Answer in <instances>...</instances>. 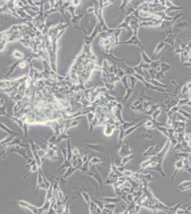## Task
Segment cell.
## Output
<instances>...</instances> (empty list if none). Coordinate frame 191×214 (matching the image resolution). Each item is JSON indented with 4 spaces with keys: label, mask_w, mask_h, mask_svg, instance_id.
<instances>
[{
    "label": "cell",
    "mask_w": 191,
    "mask_h": 214,
    "mask_svg": "<svg viewBox=\"0 0 191 214\" xmlns=\"http://www.w3.org/2000/svg\"><path fill=\"white\" fill-rule=\"evenodd\" d=\"M162 61L161 59H158V60L156 61H153V62L151 63V64L150 65L151 66V69H156V68L161 64Z\"/></svg>",
    "instance_id": "47"
},
{
    "label": "cell",
    "mask_w": 191,
    "mask_h": 214,
    "mask_svg": "<svg viewBox=\"0 0 191 214\" xmlns=\"http://www.w3.org/2000/svg\"><path fill=\"white\" fill-rule=\"evenodd\" d=\"M51 183L47 180V178L45 177L43 174L42 169H39L38 177H37V191L39 189H43L47 191L51 187Z\"/></svg>",
    "instance_id": "5"
},
{
    "label": "cell",
    "mask_w": 191,
    "mask_h": 214,
    "mask_svg": "<svg viewBox=\"0 0 191 214\" xmlns=\"http://www.w3.org/2000/svg\"><path fill=\"white\" fill-rule=\"evenodd\" d=\"M181 56V63L182 64H184L185 63H188L189 59L190 58V54L188 53V51H185V50H183L182 53L180 54Z\"/></svg>",
    "instance_id": "31"
},
{
    "label": "cell",
    "mask_w": 191,
    "mask_h": 214,
    "mask_svg": "<svg viewBox=\"0 0 191 214\" xmlns=\"http://www.w3.org/2000/svg\"><path fill=\"white\" fill-rule=\"evenodd\" d=\"M117 128V126L115 125V124H108L107 126H106V128H105L104 130V133L105 135L107 136H111L113 134L114 130L116 129V128Z\"/></svg>",
    "instance_id": "29"
},
{
    "label": "cell",
    "mask_w": 191,
    "mask_h": 214,
    "mask_svg": "<svg viewBox=\"0 0 191 214\" xmlns=\"http://www.w3.org/2000/svg\"><path fill=\"white\" fill-rule=\"evenodd\" d=\"M87 147L93 151H96L97 152H103V153H105L106 151V147L103 144H87Z\"/></svg>",
    "instance_id": "25"
},
{
    "label": "cell",
    "mask_w": 191,
    "mask_h": 214,
    "mask_svg": "<svg viewBox=\"0 0 191 214\" xmlns=\"http://www.w3.org/2000/svg\"><path fill=\"white\" fill-rule=\"evenodd\" d=\"M104 159H101L98 157H93L91 160H89V168L90 167L93 166H95L97 163H100L104 161Z\"/></svg>",
    "instance_id": "40"
},
{
    "label": "cell",
    "mask_w": 191,
    "mask_h": 214,
    "mask_svg": "<svg viewBox=\"0 0 191 214\" xmlns=\"http://www.w3.org/2000/svg\"><path fill=\"white\" fill-rule=\"evenodd\" d=\"M181 205H182V203L181 202L178 203L175 206H172V207H169L168 210L166 212V213L167 214H176L177 210L179 208H181Z\"/></svg>",
    "instance_id": "38"
},
{
    "label": "cell",
    "mask_w": 191,
    "mask_h": 214,
    "mask_svg": "<svg viewBox=\"0 0 191 214\" xmlns=\"http://www.w3.org/2000/svg\"><path fill=\"white\" fill-rule=\"evenodd\" d=\"M160 149H161V148H160L158 145H156V146H151L143 152V155L144 156H147V157H152V156L156 155V154L160 151Z\"/></svg>",
    "instance_id": "15"
},
{
    "label": "cell",
    "mask_w": 191,
    "mask_h": 214,
    "mask_svg": "<svg viewBox=\"0 0 191 214\" xmlns=\"http://www.w3.org/2000/svg\"><path fill=\"white\" fill-rule=\"evenodd\" d=\"M191 27V24L189 23V22H179V23L176 24V25H174L173 29H172V31H174V32L178 33L179 31L183 30V29H186V28H188Z\"/></svg>",
    "instance_id": "19"
},
{
    "label": "cell",
    "mask_w": 191,
    "mask_h": 214,
    "mask_svg": "<svg viewBox=\"0 0 191 214\" xmlns=\"http://www.w3.org/2000/svg\"><path fill=\"white\" fill-rule=\"evenodd\" d=\"M178 36V33L174 32V31H170V33L167 35L166 38L163 40V42L166 43V44H168L170 45H171L172 46H175V40H176Z\"/></svg>",
    "instance_id": "18"
},
{
    "label": "cell",
    "mask_w": 191,
    "mask_h": 214,
    "mask_svg": "<svg viewBox=\"0 0 191 214\" xmlns=\"http://www.w3.org/2000/svg\"><path fill=\"white\" fill-rule=\"evenodd\" d=\"M121 4L120 5L119 7V8H118V10H123L124 11V9H125L126 8V7L128 6V4H130V3L131 2V1H129V0H123L122 1H121Z\"/></svg>",
    "instance_id": "42"
},
{
    "label": "cell",
    "mask_w": 191,
    "mask_h": 214,
    "mask_svg": "<svg viewBox=\"0 0 191 214\" xmlns=\"http://www.w3.org/2000/svg\"><path fill=\"white\" fill-rule=\"evenodd\" d=\"M17 204L21 207L25 208L29 210L30 211L32 212L33 214H45L46 213H47L48 209L50 208V204H51V202H44V204L41 207H37V206L31 205V204L28 203L25 201H18Z\"/></svg>",
    "instance_id": "3"
},
{
    "label": "cell",
    "mask_w": 191,
    "mask_h": 214,
    "mask_svg": "<svg viewBox=\"0 0 191 214\" xmlns=\"http://www.w3.org/2000/svg\"><path fill=\"white\" fill-rule=\"evenodd\" d=\"M62 214H69V206L68 203H67V204L66 206V208H65L64 211H63Z\"/></svg>",
    "instance_id": "51"
},
{
    "label": "cell",
    "mask_w": 191,
    "mask_h": 214,
    "mask_svg": "<svg viewBox=\"0 0 191 214\" xmlns=\"http://www.w3.org/2000/svg\"><path fill=\"white\" fill-rule=\"evenodd\" d=\"M121 198L119 196L116 197H102L100 198L104 204H119V203L121 201Z\"/></svg>",
    "instance_id": "22"
},
{
    "label": "cell",
    "mask_w": 191,
    "mask_h": 214,
    "mask_svg": "<svg viewBox=\"0 0 191 214\" xmlns=\"http://www.w3.org/2000/svg\"><path fill=\"white\" fill-rule=\"evenodd\" d=\"M174 155L181 157V159H189L191 154L188 153H185V152H178V153L174 154Z\"/></svg>",
    "instance_id": "44"
},
{
    "label": "cell",
    "mask_w": 191,
    "mask_h": 214,
    "mask_svg": "<svg viewBox=\"0 0 191 214\" xmlns=\"http://www.w3.org/2000/svg\"><path fill=\"white\" fill-rule=\"evenodd\" d=\"M155 161V156H152V157H150L149 159H148L147 160H145V161H144L140 163V171H143V170H145V169H146L148 168V167L151 166L152 163Z\"/></svg>",
    "instance_id": "24"
},
{
    "label": "cell",
    "mask_w": 191,
    "mask_h": 214,
    "mask_svg": "<svg viewBox=\"0 0 191 214\" xmlns=\"http://www.w3.org/2000/svg\"><path fill=\"white\" fill-rule=\"evenodd\" d=\"M142 189H143V193L144 194L146 195L147 198L149 199V201L153 204V205L155 206L156 208L157 211H162L164 212H166L168 210V206L165 205L164 204L159 201L158 198H156L153 194L151 189H150L148 186H143L142 185Z\"/></svg>",
    "instance_id": "2"
},
{
    "label": "cell",
    "mask_w": 191,
    "mask_h": 214,
    "mask_svg": "<svg viewBox=\"0 0 191 214\" xmlns=\"http://www.w3.org/2000/svg\"><path fill=\"white\" fill-rule=\"evenodd\" d=\"M153 133H154V130L153 129H146L141 133V136L145 139L151 140L153 139V135H154Z\"/></svg>",
    "instance_id": "35"
},
{
    "label": "cell",
    "mask_w": 191,
    "mask_h": 214,
    "mask_svg": "<svg viewBox=\"0 0 191 214\" xmlns=\"http://www.w3.org/2000/svg\"><path fill=\"white\" fill-rule=\"evenodd\" d=\"M39 166H37V164L36 163V164H34V166H31V169H30V171H29V172L28 173V174L27 175H25V176H24V179H25L26 178L28 177V176H30L31 175V174H32V173H34V172H36V171H39Z\"/></svg>",
    "instance_id": "43"
},
{
    "label": "cell",
    "mask_w": 191,
    "mask_h": 214,
    "mask_svg": "<svg viewBox=\"0 0 191 214\" xmlns=\"http://www.w3.org/2000/svg\"><path fill=\"white\" fill-rule=\"evenodd\" d=\"M183 160V170H185L189 174H191V166L189 161V159H182Z\"/></svg>",
    "instance_id": "37"
},
{
    "label": "cell",
    "mask_w": 191,
    "mask_h": 214,
    "mask_svg": "<svg viewBox=\"0 0 191 214\" xmlns=\"http://www.w3.org/2000/svg\"><path fill=\"white\" fill-rule=\"evenodd\" d=\"M164 7L166 8L165 13H166V14H168V12H172V11H179L183 10V7L175 6L171 1H169V0H166V1H165Z\"/></svg>",
    "instance_id": "14"
},
{
    "label": "cell",
    "mask_w": 191,
    "mask_h": 214,
    "mask_svg": "<svg viewBox=\"0 0 191 214\" xmlns=\"http://www.w3.org/2000/svg\"><path fill=\"white\" fill-rule=\"evenodd\" d=\"M128 77L129 78H130V81H131V89H134L135 85H136V82H137V81H138V79H136V77H134V76H132V75L128 76Z\"/></svg>",
    "instance_id": "48"
},
{
    "label": "cell",
    "mask_w": 191,
    "mask_h": 214,
    "mask_svg": "<svg viewBox=\"0 0 191 214\" xmlns=\"http://www.w3.org/2000/svg\"><path fill=\"white\" fill-rule=\"evenodd\" d=\"M140 54H141V57H142V61H143L144 63H145V64L151 65V63L153 62L152 59L150 58L146 54V53H145L144 49H140Z\"/></svg>",
    "instance_id": "32"
},
{
    "label": "cell",
    "mask_w": 191,
    "mask_h": 214,
    "mask_svg": "<svg viewBox=\"0 0 191 214\" xmlns=\"http://www.w3.org/2000/svg\"><path fill=\"white\" fill-rule=\"evenodd\" d=\"M183 15H185V14H183V13H181V14H178V16L175 19L172 20V21H166V20H163L161 25H160V27H159V29H162V30H166V29H169L170 31H172V29H173V27L174 25H175V23L176 22V21L178 19L181 17V16H182Z\"/></svg>",
    "instance_id": "10"
},
{
    "label": "cell",
    "mask_w": 191,
    "mask_h": 214,
    "mask_svg": "<svg viewBox=\"0 0 191 214\" xmlns=\"http://www.w3.org/2000/svg\"><path fill=\"white\" fill-rule=\"evenodd\" d=\"M178 113H181L182 116H183L185 117V118H186L187 119L191 121V114L190 113H189L188 112H187V111H185L184 110H182L181 109H180L178 111Z\"/></svg>",
    "instance_id": "46"
},
{
    "label": "cell",
    "mask_w": 191,
    "mask_h": 214,
    "mask_svg": "<svg viewBox=\"0 0 191 214\" xmlns=\"http://www.w3.org/2000/svg\"><path fill=\"white\" fill-rule=\"evenodd\" d=\"M163 104H151L150 107L148 108V109L145 110V111L144 113H145V114L149 115V116H151L152 115V113L154 112L155 110H157V109H159V108H161L163 107Z\"/></svg>",
    "instance_id": "28"
},
{
    "label": "cell",
    "mask_w": 191,
    "mask_h": 214,
    "mask_svg": "<svg viewBox=\"0 0 191 214\" xmlns=\"http://www.w3.org/2000/svg\"><path fill=\"white\" fill-rule=\"evenodd\" d=\"M184 141L185 142H187L188 144H190L191 142V133H185L184 138H183Z\"/></svg>",
    "instance_id": "50"
},
{
    "label": "cell",
    "mask_w": 191,
    "mask_h": 214,
    "mask_svg": "<svg viewBox=\"0 0 191 214\" xmlns=\"http://www.w3.org/2000/svg\"><path fill=\"white\" fill-rule=\"evenodd\" d=\"M181 170H183V160L182 159H178V161H175V171H174L173 174L171 176V183H173L174 180H175V177H176L178 173Z\"/></svg>",
    "instance_id": "17"
},
{
    "label": "cell",
    "mask_w": 191,
    "mask_h": 214,
    "mask_svg": "<svg viewBox=\"0 0 191 214\" xmlns=\"http://www.w3.org/2000/svg\"><path fill=\"white\" fill-rule=\"evenodd\" d=\"M145 87H143V89H142V91L140 92V94L138 95V96L137 97V98L136 99V101H135L134 103L132 104L131 107H137V106L139 105V104L143 103V102L144 101H145V100L152 99V98H151V97H148V96H145Z\"/></svg>",
    "instance_id": "13"
},
{
    "label": "cell",
    "mask_w": 191,
    "mask_h": 214,
    "mask_svg": "<svg viewBox=\"0 0 191 214\" xmlns=\"http://www.w3.org/2000/svg\"><path fill=\"white\" fill-rule=\"evenodd\" d=\"M191 189V180H185L184 181L181 182L178 186V191L183 192V191H188Z\"/></svg>",
    "instance_id": "20"
},
{
    "label": "cell",
    "mask_w": 191,
    "mask_h": 214,
    "mask_svg": "<svg viewBox=\"0 0 191 214\" xmlns=\"http://www.w3.org/2000/svg\"><path fill=\"white\" fill-rule=\"evenodd\" d=\"M121 82L123 84V85L124 86V87L125 89V94L124 97L122 98L123 101L125 102L129 98L131 97V94H133V92H134V89H131V87L130 85L128 84V76L127 75H125L123 78H121Z\"/></svg>",
    "instance_id": "8"
},
{
    "label": "cell",
    "mask_w": 191,
    "mask_h": 214,
    "mask_svg": "<svg viewBox=\"0 0 191 214\" xmlns=\"http://www.w3.org/2000/svg\"><path fill=\"white\" fill-rule=\"evenodd\" d=\"M145 80L148 81V82L151 84L157 87H160V88H163V89H166L167 88L168 86L166 84H162L161 82H160V81H158V80L155 79H145Z\"/></svg>",
    "instance_id": "30"
},
{
    "label": "cell",
    "mask_w": 191,
    "mask_h": 214,
    "mask_svg": "<svg viewBox=\"0 0 191 214\" xmlns=\"http://www.w3.org/2000/svg\"><path fill=\"white\" fill-rule=\"evenodd\" d=\"M89 206L90 214H101L102 210L93 201L91 202Z\"/></svg>",
    "instance_id": "27"
},
{
    "label": "cell",
    "mask_w": 191,
    "mask_h": 214,
    "mask_svg": "<svg viewBox=\"0 0 191 214\" xmlns=\"http://www.w3.org/2000/svg\"><path fill=\"white\" fill-rule=\"evenodd\" d=\"M81 194L82 197H83V198H84V201H86V203H87L88 205L89 206L90 204H91V203L92 202V201H91V196H90L89 193H87V191H82L81 192Z\"/></svg>",
    "instance_id": "39"
},
{
    "label": "cell",
    "mask_w": 191,
    "mask_h": 214,
    "mask_svg": "<svg viewBox=\"0 0 191 214\" xmlns=\"http://www.w3.org/2000/svg\"><path fill=\"white\" fill-rule=\"evenodd\" d=\"M110 154H111V162H110V172L108 175L107 178L108 179H113L116 180L118 178L121 177V176H124L122 172H121L119 169L118 166L115 164L114 162V159L113 157V154H112V148H111V144H110Z\"/></svg>",
    "instance_id": "4"
},
{
    "label": "cell",
    "mask_w": 191,
    "mask_h": 214,
    "mask_svg": "<svg viewBox=\"0 0 191 214\" xmlns=\"http://www.w3.org/2000/svg\"><path fill=\"white\" fill-rule=\"evenodd\" d=\"M127 44H133V45H136L140 48V49H144V46L143 43L141 42L138 37V34H133L132 37L129 39L128 40L125 41V42H119L118 45H127Z\"/></svg>",
    "instance_id": "7"
},
{
    "label": "cell",
    "mask_w": 191,
    "mask_h": 214,
    "mask_svg": "<svg viewBox=\"0 0 191 214\" xmlns=\"http://www.w3.org/2000/svg\"><path fill=\"white\" fill-rule=\"evenodd\" d=\"M121 69H122V70L124 72V73L125 75L127 76H130V75H134V74H136V72H135L134 66H128V65L127 64H123L122 66H120Z\"/></svg>",
    "instance_id": "26"
},
{
    "label": "cell",
    "mask_w": 191,
    "mask_h": 214,
    "mask_svg": "<svg viewBox=\"0 0 191 214\" xmlns=\"http://www.w3.org/2000/svg\"><path fill=\"white\" fill-rule=\"evenodd\" d=\"M93 202H94L95 204H96V205L98 206L101 210H103L104 208V203L101 200H100V199H99V200H94L93 201Z\"/></svg>",
    "instance_id": "49"
},
{
    "label": "cell",
    "mask_w": 191,
    "mask_h": 214,
    "mask_svg": "<svg viewBox=\"0 0 191 214\" xmlns=\"http://www.w3.org/2000/svg\"><path fill=\"white\" fill-rule=\"evenodd\" d=\"M134 159V155L133 154H131V155L125 156V157H123L122 159H121V163H120V165L119 166V167H121V168H123V167H124L125 165L128 164V163L130 161H131V160Z\"/></svg>",
    "instance_id": "34"
},
{
    "label": "cell",
    "mask_w": 191,
    "mask_h": 214,
    "mask_svg": "<svg viewBox=\"0 0 191 214\" xmlns=\"http://www.w3.org/2000/svg\"><path fill=\"white\" fill-rule=\"evenodd\" d=\"M77 171V169H75L74 167H73V166L69 167V168H67L66 171L64 173V174L63 175L61 178H62L63 180L67 179V178L70 177L71 176H72L73 174H74L75 171Z\"/></svg>",
    "instance_id": "33"
},
{
    "label": "cell",
    "mask_w": 191,
    "mask_h": 214,
    "mask_svg": "<svg viewBox=\"0 0 191 214\" xmlns=\"http://www.w3.org/2000/svg\"><path fill=\"white\" fill-rule=\"evenodd\" d=\"M117 154L120 157L123 158L125 157V156L131 155V154H133V151L131 149L130 146H129L128 144L123 143V144L121 145L120 149L119 150Z\"/></svg>",
    "instance_id": "12"
},
{
    "label": "cell",
    "mask_w": 191,
    "mask_h": 214,
    "mask_svg": "<svg viewBox=\"0 0 191 214\" xmlns=\"http://www.w3.org/2000/svg\"><path fill=\"white\" fill-rule=\"evenodd\" d=\"M161 112H162V107L159 108V109H157V110H155L154 112L152 113V115H151V119L154 120V121H157L159 115L160 114V113Z\"/></svg>",
    "instance_id": "41"
},
{
    "label": "cell",
    "mask_w": 191,
    "mask_h": 214,
    "mask_svg": "<svg viewBox=\"0 0 191 214\" xmlns=\"http://www.w3.org/2000/svg\"><path fill=\"white\" fill-rule=\"evenodd\" d=\"M170 146H171V143H170V141L168 139V140L166 141L164 146L163 147L160 151L155 156L154 162L148 168L151 169V170H153L155 171V172L158 173V174L163 178L166 176V174L164 171L163 169V161L166 155H167L168 151L170 150Z\"/></svg>",
    "instance_id": "1"
},
{
    "label": "cell",
    "mask_w": 191,
    "mask_h": 214,
    "mask_svg": "<svg viewBox=\"0 0 191 214\" xmlns=\"http://www.w3.org/2000/svg\"><path fill=\"white\" fill-rule=\"evenodd\" d=\"M160 71L159 72H157L156 75H155V79L158 80V81L164 79V78L166 77V75H165V74H166V72H168L172 67V65L168 64L166 61L161 62V64H160Z\"/></svg>",
    "instance_id": "9"
},
{
    "label": "cell",
    "mask_w": 191,
    "mask_h": 214,
    "mask_svg": "<svg viewBox=\"0 0 191 214\" xmlns=\"http://www.w3.org/2000/svg\"><path fill=\"white\" fill-rule=\"evenodd\" d=\"M165 46H166V43H165L163 41H160V42H159L158 43V44H157L156 46H155L154 52H153V54L152 56V57H151V59H152L153 61H154V59L155 57H156V56L159 53H160V51H162L163 49L165 47Z\"/></svg>",
    "instance_id": "23"
},
{
    "label": "cell",
    "mask_w": 191,
    "mask_h": 214,
    "mask_svg": "<svg viewBox=\"0 0 191 214\" xmlns=\"http://www.w3.org/2000/svg\"><path fill=\"white\" fill-rule=\"evenodd\" d=\"M190 14H191V9L190 10Z\"/></svg>",
    "instance_id": "52"
},
{
    "label": "cell",
    "mask_w": 191,
    "mask_h": 214,
    "mask_svg": "<svg viewBox=\"0 0 191 214\" xmlns=\"http://www.w3.org/2000/svg\"><path fill=\"white\" fill-rule=\"evenodd\" d=\"M118 204H104V208L109 210V211H114L115 208L117 207Z\"/></svg>",
    "instance_id": "45"
},
{
    "label": "cell",
    "mask_w": 191,
    "mask_h": 214,
    "mask_svg": "<svg viewBox=\"0 0 191 214\" xmlns=\"http://www.w3.org/2000/svg\"><path fill=\"white\" fill-rule=\"evenodd\" d=\"M53 193H54V186L53 184H51V187L49 188V189H48L46 191V198H45V201L46 202H51L52 197H53Z\"/></svg>",
    "instance_id": "36"
},
{
    "label": "cell",
    "mask_w": 191,
    "mask_h": 214,
    "mask_svg": "<svg viewBox=\"0 0 191 214\" xmlns=\"http://www.w3.org/2000/svg\"><path fill=\"white\" fill-rule=\"evenodd\" d=\"M134 16V14H132L131 15L125 16L124 19L123 21L121 22V24L119 25V27H117V29H125L127 31H132L131 29L130 28V22L132 20L133 17Z\"/></svg>",
    "instance_id": "11"
},
{
    "label": "cell",
    "mask_w": 191,
    "mask_h": 214,
    "mask_svg": "<svg viewBox=\"0 0 191 214\" xmlns=\"http://www.w3.org/2000/svg\"><path fill=\"white\" fill-rule=\"evenodd\" d=\"M86 175L89 176H91V177L95 178V179L97 180V182L98 183L99 187H100V192H101L103 185H104V180H103L101 175L100 173L98 172V170L96 168L95 166L90 167L89 170L86 173Z\"/></svg>",
    "instance_id": "6"
},
{
    "label": "cell",
    "mask_w": 191,
    "mask_h": 214,
    "mask_svg": "<svg viewBox=\"0 0 191 214\" xmlns=\"http://www.w3.org/2000/svg\"><path fill=\"white\" fill-rule=\"evenodd\" d=\"M134 69L135 72H136V74H137L138 75L141 76V77L145 78V74L143 73V69H145L149 70L150 69H151V66H150L149 64H145V63H144L143 61H141V62H140L139 64L136 66H134Z\"/></svg>",
    "instance_id": "16"
},
{
    "label": "cell",
    "mask_w": 191,
    "mask_h": 214,
    "mask_svg": "<svg viewBox=\"0 0 191 214\" xmlns=\"http://www.w3.org/2000/svg\"><path fill=\"white\" fill-rule=\"evenodd\" d=\"M145 122H146V120L142 121V122H139V123H138V124H135L134 126H131V127L128 128V129L125 130V132H124V138H125L126 136H128V135L131 134L133 132H134V131H136V130L137 129V128H139L140 126H143V124H144V123H145Z\"/></svg>",
    "instance_id": "21"
}]
</instances>
